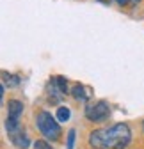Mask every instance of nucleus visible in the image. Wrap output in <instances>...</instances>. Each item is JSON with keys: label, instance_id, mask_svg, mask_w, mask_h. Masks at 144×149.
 <instances>
[{"label": "nucleus", "instance_id": "nucleus-1", "mask_svg": "<svg viewBox=\"0 0 144 149\" xmlns=\"http://www.w3.org/2000/svg\"><path fill=\"white\" fill-rule=\"evenodd\" d=\"M132 140V132L127 123H117L110 128L94 130L89 133V146L93 149H124Z\"/></svg>", "mask_w": 144, "mask_h": 149}, {"label": "nucleus", "instance_id": "nucleus-2", "mask_svg": "<svg viewBox=\"0 0 144 149\" xmlns=\"http://www.w3.org/2000/svg\"><path fill=\"white\" fill-rule=\"evenodd\" d=\"M36 126H38V130L41 132V135H45L48 140H57L59 135H61L59 121H55V117L46 110L38 112V116H36Z\"/></svg>", "mask_w": 144, "mask_h": 149}, {"label": "nucleus", "instance_id": "nucleus-3", "mask_svg": "<svg viewBox=\"0 0 144 149\" xmlns=\"http://www.w3.org/2000/svg\"><path fill=\"white\" fill-rule=\"evenodd\" d=\"M110 114V107L105 100L94 101V103H87L85 107V117L93 123H103Z\"/></svg>", "mask_w": 144, "mask_h": 149}, {"label": "nucleus", "instance_id": "nucleus-4", "mask_svg": "<svg viewBox=\"0 0 144 149\" xmlns=\"http://www.w3.org/2000/svg\"><path fill=\"white\" fill-rule=\"evenodd\" d=\"M9 140H11L18 149H27L29 144H30L29 137L22 132V128H20V130H16V132H11V133H9Z\"/></svg>", "mask_w": 144, "mask_h": 149}, {"label": "nucleus", "instance_id": "nucleus-5", "mask_svg": "<svg viewBox=\"0 0 144 149\" xmlns=\"http://www.w3.org/2000/svg\"><path fill=\"white\" fill-rule=\"evenodd\" d=\"M50 85H52L53 92L59 94V96H64V94H68V92H69L68 91V80L64 77H53L52 82H50Z\"/></svg>", "mask_w": 144, "mask_h": 149}, {"label": "nucleus", "instance_id": "nucleus-6", "mask_svg": "<svg viewBox=\"0 0 144 149\" xmlns=\"http://www.w3.org/2000/svg\"><path fill=\"white\" fill-rule=\"evenodd\" d=\"M7 117H14V119H20V116L23 114V103L18 101V100H9L7 103Z\"/></svg>", "mask_w": 144, "mask_h": 149}, {"label": "nucleus", "instance_id": "nucleus-7", "mask_svg": "<svg viewBox=\"0 0 144 149\" xmlns=\"http://www.w3.org/2000/svg\"><path fill=\"white\" fill-rule=\"evenodd\" d=\"M71 94H73V98L77 101H87L91 98V91L87 87H84V85H80V84H77V85H73V89H71Z\"/></svg>", "mask_w": 144, "mask_h": 149}, {"label": "nucleus", "instance_id": "nucleus-8", "mask_svg": "<svg viewBox=\"0 0 144 149\" xmlns=\"http://www.w3.org/2000/svg\"><path fill=\"white\" fill-rule=\"evenodd\" d=\"M2 82H4V85H9V87H18L20 85V78H18L16 74L7 73V71H2Z\"/></svg>", "mask_w": 144, "mask_h": 149}, {"label": "nucleus", "instance_id": "nucleus-9", "mask_svg": "<svg viewBox=\"0 0 144 149\" xmlns=\"http://www.w3.org/2000/svg\"><path fill=\"white\" fill-rule=\"evenodd\" d=\"M69 116H71V112H69L68 107H59V108H57V121H59V123L69 121Z\"/></svg>", "mask_w": 144, "mask_h": 149}, {"label": "nucleus", "instance_id": "nucleus-10", "mask_svg": "<svg viewBox=\"0 0 144 149\" xmlns=\"http://www.w3.org/2000/svg\"><path fill=\"white\" fill-rule=\"evenodd\" d=\"M6 128H7V132H16V130H20V119H14V117H7L6 121Z\"/></svg>", "mask_w": 144, "mask_h": 149}, {"label": "nucleus", "instance_id": "nucleus-11", "mask_svg": "<svg viewBox=\"0 0 144 149\" xmlns=\"http://www.w3.org/2000/svg\"><path fill=\"white\" fill-rule=\"evenodd\" d=\"M77 135V132H75V130H69V132H68V140H66V149H73L75 147V137Z\"/></svg>", "mask_w": 144, "mask_h": 149}, {"label": "nucleus", "instance_id": "nucleus-12", "mask_svg": "<svg viewBox=\"0 0 144 149\" xmlns=\"http://www.w3.org/2000/svg\"><path fill=\"white\" fill-rule=\"evenodd\" d=\"M34 149H52V146L46 140H36L34 142Z\"/></svg>", "mask_w": 144, "mask_h": 149}, {"label": "nucleus", "instance_id": "nucleus-13", "mask_svg": "<svg viewBox=\"0 0 144 149\" xmlns=\"http://www.w3.org/2000/svg\"><path fill=\"white\" fill-rule=\"evenodd\" d=\"M116 2H117L119 6H124V4H127V2H128V0H116Z\"/></svg>", "mask_w": 144, "mask_h": 149}, {"label": "nucleus", "instance_id": "nucleus-14", "mask_svg": "<svg viewBox=\"0 0 144 149\" xmlns=\"http://www.w3.org/2000/svg\"><path fill=\"white\" fill-rule=\"evenodd\" d=\"M142 132H144V123H142Z\"/></svg>", "mask_w": 144, "mask_h": 149}]
</instances>
